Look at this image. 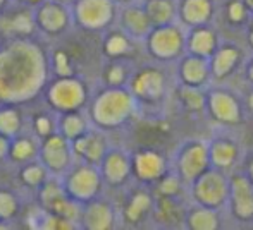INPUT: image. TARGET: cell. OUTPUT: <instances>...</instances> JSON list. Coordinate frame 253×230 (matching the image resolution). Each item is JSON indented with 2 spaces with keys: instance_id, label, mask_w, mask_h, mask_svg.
Wrapping results in <instances>:
<instances>
[{
  "instance_id": "1",
  "label": "cell",
  "mask_w": 253,
  "mask_h": 230,
  "mask_svg": "<svg viewBox=\"0 0 253 230\" xmlns=\"http://www.w3.org/2000/svg\"><path fill=\"white\" fill-rule=\"evenodd\" d=\"M229 175L231 173L213 167L203 172L197 180H193L188 186V196L191 203L224 210L229 199Z\"/></svg>"
},
{
  "instance_id": "2",
  "label": "cell",
  "mask_w": 253,
  "mask_h": 230,
  "mask_svg": "<svg viewBox=\"0 0 253 230\" xmlns=\"http://www.w3.org/2000/svg\"><path fill=\"white\" fill-rule=\"evenodd\" d=\"M147 47L153 59L160 62H177L186 54V28L179 21L153 26L147 36Z\"/></svg>"
},
{
  "instance_id": "3",
  "label": "cell",
  "mask_w": 253,
  "mask_h": 230,
  "mask_svg": "<svg viewBox=\"0 0 253 230\" xmlns=\"http://www.w3.org/2000/svg\"><path fill=\"white\" fill-rule=\"evenodd\" d=\"M212 167L210 165L209 141L205 139H188L179 144L176 150V157L172 162V170L190 186L203 172Z\"/></svg>"
},
{
  "instance_id": "4",
  "label": "cell",
  "mask_w": 253,
  "mask_h": 230,
  "mask_svg": "<svg viewBox=\"0 0 253 230\" xmlns=\"http://www.w3.org/2000/svg\"><path fill=\"white\" fill-rule=\"evenodd\" d=\"M205 114L213 124L220 127H236L243 122L245 110L240 98L226 88L207 90Z\"/></svg>"
},
{
  "instance_id": "5",
  "label": "cell",
  "mask_w": 253,
  "mask_h": 230,
  "mask_svg": "<svg viewBox=\"0 0 253 230\" xmlns=\"http://www.w3.org/2000/svg\"><path fill=\"white\" fill-rule=\"evenodd\" d=\"M227 210L238 224H253V182L245 172L234 170L229 175Z\"/></svg>"
},
{
  "instance_id": "6",
  "label": "cell",
  "mask_w": 253,
  "mask_h": 230,
  "mask_svg": "<svg viewBox=\"0 0 253 230\" xmlns=\"http://www.w3.org/2000/svg\"><path fill=\"white\" fill-rule=\"evenodd\" d=\"M133 91L145 103L159 105L166 101V97L170 91L166 72H162L157 67H148L141 70L133 81Z\"/></svg>"
},
{
  "instance_id": "7",
  "label": "cell",
  "mask_w": 253,
  "mask_h": 230,
  "mask_svg": "<svg viewBox=\"0 0 253 230\" xmlns=\"http://www.w3.org/2000/svg\"><path fill=\"white\" fill-rule=\"evenodd\" d=\"M210 165L226 173H233L241 162V144L231 136H213L209 139Z\"/></svg>"
},
{
  "instance_id": "8",
  "label": "cell",
  "mask_w": 253,
  "mask_h": 230,
  "mask_svg": "<svg viewBox=\"0 0 253 230\" xmlns=\"http://www.w3.org/2000/svg\"><path fill=\"white\" fill-rule=\"evenodd\" d=\"M176 79L179 84L197 88H209L212 83V69H210V59L195 54H184L177 60Z\"/></svg>"
},
{
  "instance_id": "9",
  "label": "cell",
  "mask_w": 253,
  "mask_h": 230,
  "mask_svg": "<svg viewBox=\"0 0 253 230\" xmlns=\"http://www.w3.org/2000/svg\"><path fill=\"white\" fill-rule=\"evenodd\" d=\"M245 60V52L240 45L224 41L219 45L215 54L210 57V69H212L213 81H226L241 67Z\"/></svg>"
},
{
  "instance_id": "10",
  "label": "cell",
  "mask_w": 253,
  "mask_h": 230,
  "mask_svg": "<svg viewBox=\"0 0 253 230\" xmlns=\"http://www.w3.org/2000/svg\"><path fill=\"white\" fill-rule=\"evenodd\" d=\"M215 17L213 0H177V21L184 28L210 24Z\"/></svg>"
},
{
  "instance_id": "11",
  "label": "cell",
  "mask_w": 253,
  "mask_h": 230,
  "mask_svg": "<svg viewBox=\"0 0 253 230\" xmlns=\"http://www.w3.org/2000/svg\"><path fill=\"white\" fill-rule=\"evenodd\" d=\"M134 173L143 182L155 184L159 179H162L169 172V162L166 155H162L157 150H141L134 157L133 164Z\"/></svg>"
},
{
  "instance_id": "12",
  "label": "cell",
  "mask_w": 253,
  "mask_h": 230,
  "mask_svg": "<svg viewBox=\"0 0 253 230\" xmlns=\"http://www.w3.org/2000/svg\"><path fill=\"white\" fill-rule=\"evenodd\" d=\"M220 40L217 31L210 24H203L197 28H188L186 30V52L188 54L202 55L210 59L215 50L219 48Z\"/></svg>"
},
{
  "instance_id": "13",
  "label": "cell",
  "mask_w": 253,
  "mask_h": 230,
  "mask_svg": "<svg viewBox=\"0 0 253 230\" xmlns=\"http://www.w3.org/2000/svg\"><path fill=\"white\" fill-rule=\"evenodd\" d=\"M131 107H133V101L126 91H112L102 98L98 105V117L102 119V122L116 126L131 114Z\"/></svg>"
},
{
  "instance_id": "14",
  "label": "cell",
  "mask_w": 253,
  "mask_h": 230,
  "mask_svg": "<svg viewBox=\"0 0 253 230\" xmlns=\"http://www.w3.org/2000/svg\"><path fill=\"white\" fill-rule=\"evenodd\" d=\"M183 227L188 230H217L222 227V210L191 203L186 208Z\"/></svg>"
},
{
  "instance_id": "15",
  "label": "cell",
  "mask_w": 253,
  "mask_h": 230,
  "mask_svg": "<svg viewBox=\"0 0 253 230\" xmlns=\"http://www.w3.org/2000/svg\"><path fill=\"white\" fill-rule=\"evenodd\" d=\"M186 208L183 206V197H159L155 206L157 220L164 222L166 227H183Z\"/></svg>"
},
{
  "instance_id": "16",
  "label": "cell",
  "mask_w": 253,
  "mask_h": 230,
  "mask_svg": "<svg viewBox=\"0 0 253 230\" xmlns=\"http://www.w3.org/2000/svg\"><path fill=\"white\" fill-rule=\"evenodd\" d=\"M145 10L153 26L177 23V0H147Z\"/></svg>"
},
{
  "instance_id": "17",
  "label": "cell",
  "mask_w": 253,
  "mask_h": 230,
  "mask_svg": "<svg viewBox=\"0 0 253 230\" xmlns=\"http://www.w3.org/2000/svg\"><path fill=\"white\" fill-rule=\"evenodd\" d=\"M124 26L133 36L136 38H147L153 30V24L148 17L145 7H131L124 12Z\"/></svg>"
},
{
  "instance_id": "18",
  "label": "cell",
  "mask_w": 253,
  "mask_h": 230,
  "mask_svg": "<svg viewBox=\"0 0 253 230\" xmlns=\"http://www.w3.org/2000/svg\"><path fill=\"white\" fill-rule=\"evenodd\" d=\"M177 98L183 108H186V112H205V103H207V90L205 88H197V86H186V84L177 83Z\"/></svg>"
},
{
  "instance_id": "19",
  "label": "cell",
  "mask_w": 253,
  "mask_h": 230,
  "mask_svg": "<svg viewBox=\"0 0 253 230\" xmlns=\"http://www.w3.org/2000/svg\"><path fill=\"white\" fill-rule=\"evenodd\" d=\"M159 197H183L188 193V186L174 170H169L162 179L155 182Z\"/></svg>"
},
{
  "instance_id": "20",
  "label": "cell",
  "mask_w": 253,
  "mask_h": 230,
  "mask_svg": "<svg viewBox=\"0 0 253 230\" xmlns=\"http://www.w3.org/2000/svg\"><path fill=\"white\" fill-rule=\"evenodd\" d=\"M252 17V12L245 5L243 0H226V3H224V19L229 26H248Z\"/></svg>"
},
{
  "instance_id": "21",
  "label": "cell",
  "mask_w": 253,
  "mask_h": 230,
  "mask_svg": "<svg viewBox=\"0 0 253 230\" xmlns=\"http://www.w3.org/2000/svg\"><path fill=\"white\" fill-rule=\"evenodd\" d=\"M155 204L157 201L150 194L145 193V191H140V193L134 194L129 206H127V218L131 222H141L148 213L155 211Z\"/></svg>"
},
{
  "instance_id": "22",
  "label": "cell",
  "mask_w": 253,
  "mask_h": 230,
  "mask_svg": "<svg viewBox=\"0 0 253 230\" xmlns=\"http://www.w3.org/2000/svg\"><path fill=\"white\" fill-rule=\"evenodd\" d=\"M129 170H131V164L126 155L112 153L107 158L105 172H107V177H109L112 182H123V180H126V177L129 175Z\"/></svg>"
},
{
  "instance_id": "23",
  "label": "cell",
  "mask_w": 253,
  "mask_h": 230,
  "mask_svg": "<svg viewBox=\"0 0 253 230\" xmlns=\"http://www.w3.org/2000/svg\"><path fill=\"white\" fill-rule=\"evenodd\" d=\"M90 220L93 227H100V229L110 227V224H112V213H110V210L107 206L98 204V206H95L90 211Z\"/></svg>"
},
{
  "instance_id": "24",
  "label": "cell",
  "mask_w": 253,
  "mask_h": 230,
  "mask_svg": "<svg viewBox=\"0 0 253 230\" xmlns=\"http://www.w3.org/2000/svg\"><path fill=\"white\" fill-rule=\"evenodd\" d=\"M107 50L110 52V54H114V55H119V54H123V52H126L127 50V41H126V38H123V36H114L112 40L107 43Z\"/></svg>"
},
{
  "instance_id": "25",
  "label": "cell",
  "mask_w": 253,
  "mask_h": 230,
  "mask_svg": "<svg viewBox=\"0 0 253 230\" xmlns=\"http://www.w3.org/2000/svg\"><path fill=\"white\" fill-rule=\"evenodd\" d=\"M243 72H245V79L253 86V55L250 59L245 62V67H243Z\"/></svg>"
},
{
  "instance_id": "26",
  "label": "cell",
  "mask_w": 253,
  "mask_h": 230,
  "mask_svg": "<svg viewBox=\"0 0 253 230\" xmlns=\"http://www.w3.org/2000/svg\"><path fill=\"white\" fill-rule=\"evenodd\" d=\"M123 77H124V74H123V70H121V67H114L112 72H110V76H109V79L112 84H119L121 81H123Z\"/></svg>"
},
{
  "instance_id": "27",
  "label": "cell",
  "mask_w": 253,
  "mask_h": 230,
  "mask_svg": "<svg viewBox=\"0 0 253 230\" xmlns=\"http://www.w3.org/2000/svg\"><path fill=\"white\" fill-rule=\"evenodd\" d=\"M247 43L250 47V50L253 52V17L250 21V24L247 26Z\"/></svg>"
},
{
  "instance_id": "28",
  "label": "cell",
  "mask_w": 253,
  "mask_h": 230,
  "mask_svg": "<svg viewBox=\"0 0 253 230\" xmlns=\"http://www.w3.org/2000/svg\"><path fill=\"white\" fill-rule=\"evenodd\" d=\"M247 107H248V110H250V112H252V115H253V86H252L250 93H248V98H247Z\"/></svg>"
},
{
  "instance_id": "29",
  "label": "cell",
  "mask_w": 253,
  "mask_h": 230,
  "mask_svg": "<svg viewBox=\"0 0 253 230\" xmlns=\"http://www.w3.org/2000/svg\"><path fill=\"white\" fill-rule=\"evenodd\" d=\"M245 173H247V175L250 177V180H252V182H253V157H252V160L248 162L247 168H245Z\"/></svg>"
},
{
  "instance_id": "30",
  "label": "cell",
  "mask_w": 253,
  "mask_h": 230,
  "mask_svg": "<svg viewBox=\"0 0 253 230\" xmlns=\"http://www.w3.org/2000/svg\"><path fill=\"white\" fill-rule=\"evenodd\" d=\"M245 2V5L248 7V10L252 12V16H253V0H243Z\"/></svg>"
}]
</instances>
